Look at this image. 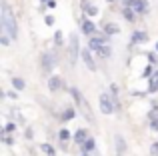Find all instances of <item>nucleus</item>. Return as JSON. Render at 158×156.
<instances>
[{
    "label": "nucleus",
    "instance_id": "b1692460",
    "mask_svg": "<svg viewBox=\"0 0 158 156\" xmlns=\"http://www.w3.org/2000/svg\"><path fill=\"white\" fill-rule=\"evenodd\" d=\"M104 30L108 32V34H116V32H118L120 28L116 26V24H106V28H104Z\"/></svg>",
    "mask_w": 158,
    "mask_h": 156
},
{
    "label": "nucleus",
    "instance_id": "2eb2a0df",
    "mask_svg": "<svg viewBox=\"0 0 158 156\" xmlns=\"http://www.w3.org/2000/svg\"><path fill=\"white\" fill-rule=\"evenodd\" d=\"M158 90V70L150 76V84H148V92H156Z\"/></svg>",
    "mask_w": 158,
    "mask_h": 156
},
{
    "label": "nucleus",
    "instance_id": "0eeeda50",
    "mask_svg": "<svg viewBox=\"0 0 158 156\" xmlns=\"http://www.w3.org/2000/svg\"><path fill=\"white\" fill-rule=\"evenodd\" d=\"M80 56H82V62L86 64V68H88V70H96V64H94V60H92L90 48H88V50H82V52H80Z\"/></svg>",
    "mask_w": 158,
    "mask_h": 156
},
{
    "label": "nucleus",
    "instance_id": "f3484780",
    "mask_svg": "<svg viewBox=\"0 0 158 156\" xmlns=\"http://www.w3.org/2000/svg\"><path fill=\"white\" fill-rule=\"evenodd\" d=\"M82 148H84V152H92V150L96 148V142H94V138H88V140L82 144Z\"/></svg>",
    "mask_w": 158,
    "mask_h": 156
},
{
    "label": "nucleus",
    "instance_id": "dca6fc26",
    "mask_svg": "<svg viewBox=\"0 0 158 156\" xmlns=\"http://www.w3.org/2000/svg\"><path fill=\"white\" fill-rule=\"evenodd\" d=\"M96 54H98V56H102V58H108L112 52H110V48H108L106 44H102V46H98V48H96Z\"/></svg>",
    "mask_w": 158,
    "mask_h": 156
},
{
    "label": "nucleus",
    "instance_id": "473e14b6",
    "mask_svg": "<svg viewBox=\"0 0 158 156\" xmlns=\"http://www.w3.org/2000/svg\"><path fill=\"white\" fill-rule=\"evenodd\" d=\"M92 156H100V154H98V152H94V154H92Z\"/></svg>",
    "mask_w": 158,
    "mask_h": 156
},
{
    "label": "nucleus",
    "instance_id": "a211bd4d",
    "mask_svg": "<svg viewBox=\"0 0 158 156\" xmlns=\"http://www.w3.org/2000/svg\"><path fill=\"white\" fill-rule=\"evenodd\" d=\"M134 14H136V12H134V10H132V8H128V6H124V10H122V16H124V18H126V20H128V22H132V20H134Z\"/></svg>",
    "mask_w": 158,
    "mask_h": 156
},
{
    "label": "nucleus",
    "instance_id": "9b49d317",
    "mask_svg": "<svg viewBox=\"0 0 158 156\" xmlns=\"http://www.w3.org/2000/svg\"><path fill=\"white\" fill-rule=\"evenodd\" d=\"M82 32L88 34V36H92L94 32H96V26H94L92 20H82Z\"/></svg>",
    "mask_w": 158,
    "mask_h": 156
},
{
    "label": "nucleus",
    "instance_id": "cd10ccee",
    "mask_svg": "<svg viewBox=\"0 0 158 156\" xmlns=\"http://www.w3.org/2000/svg\"><path fill=\"white\" fill-rule=\"evenodd\" d=\"M4 130H6V132H12V130H16V124H12V122H10V124H6V128H4Z\"/></svg>",
    "mask_w": 158,
    "mask_h": 156
},
{
    "label": "nucleus",
    "instance_id": "6ab92c4d",
    "mask_svg": "<svg viewBox=\"0 0 158 156\" xmlns=\"http://www.w3.org/2000/svg\"><path fill=\"white\" fill-rule=\"evenodd\" d=\"M12 84H14L16 90H24V86H26V84H24V80H22V78H18V76L12 78Z\"/></svg>",
    "mask_w": 158,
    "mask_h": 156
},
{
    "label": "nucleus",
    "instance_id": "bb28decb",
    "mask_svg": "<svg viewBox=\"0 0 158 156\" xmlns=\"http://www.w3.org/2000/svg\"><path fill=\"white\" fill-rule=\"evenodd\" d=\"M54 40H56V44H58V46L62 44V34H60V32H56V36H54Z\"/></svg>",
    "mask_w": 158,
    "mask_h": 156
},
{
    "label": "nucleus",
    "instance_id": "7ed1b4c3",
    "mask_svg": "<svg viewBox=\"0 0 158 156\" xmlns=\"http://www.w3.org/2000/svg\"><path fill=\"white\" fill-rule=\"evenodd\" d=\"M124 6L132 8L136 14H146L148 12V2L146 0H124Z\"/></svg>",
    "mask_w": 158,
    "mask_h": 156
},
{
    "label": "nucleus",
    "instance_id": "f257e3e1",
    "mask_svg": "<svg viewBox=\"0 0 158 156\" xmlns=\"http://www.w3.org/2000/svg\"><path fill=\"white\" fill-rule=\"evenodd\" d=\"M0 8H2V12H0V26H2V32L8 34L10 38H16V36H18V28H16V20H14V16H12V10H10L6 0L0 2Z\"/></svg>",
    "mask_w": 158,
    "mask_h": 156
},
{
    "label": "nucleus",
    "instance_id": "412c9836",
    "mask_svg": "<svg viewBox=\"0 0 158 156\" xmlns=\"http://www.w3.org/2000/svg\"><path fill=\"white\" fill-rule=\"evenodd\" d=\"M74 116H76L74 108H66V110H64V114H62V118H64V120H72Z\"/></svg>",
    "mask_w": 158,
    "mask_h": 156
},
{
    "label": "nucleus",
    "instance_id": "393cba45",
    "mask_svg": "<svg viewBox=\"0 0 158 156\" xmlns=\"http://www.w3.org/2000/svg\"><path fill=\"white\" fill-rule=\"evenodd\" d=\"M0 42H2V46H8V44H10V36L2 32V36H0Z\"/></svg>",
    "mask_w": 158,
    "mask_h": 156
},
{
    "label": "nucleus",
    "instance_id": "c756f323",
    "mask_svg": "<svg viewBox=\"0 0 158 156\" xmlns=\"http://www.w3.org/2000/svg\"><path fill=\"white\" fill-rule=\"evenodd\" d=\"M150 152H152V154H154V156H158V142H156V144H152V148H150Z\"/></svg>",
    "mask_w": 158,
    "mask_h": 156
},
{
    "label": "nucleus",
    "instance_id": "2f4dec72",
    "mask_svg": "<svg viewBox=\"0 0 158 156\" xmlns=\"http://www.w3.org/2000/svg\"><path fill=\"white\" fill-rule=\"evenodd\" d=\"M148 60H150V62H156V60H158V58H156V56H154V54H148Z\"/></svg>",
    "mask_w": 158,
    "mask_h": 156
},
{
    "label": "nucleus",
    "instance_id": "a878e982",
    "mask_svg": "<svg viewBox=\"0 0 158 156\" xmlns=\"http://www.w3.org/2000/svg\"><path fill=\"white\" fill-rule=\"evenodd\" d=\"M44 22H46V26H52V24H54V16H46Z\"/></svg>",
    "mask_w": 158,
    "mask_h": 156
},
{
    "label": "nucleus",
    "instance_id": "20e7f679",
    "mask_svg": "<svg viewBox=\"0 0 158 156\" xmlns=\"http://www.w3.org/2000/svg\"><path fill=\"white\" fill-rule=\"evenodd\" d=\"M68 58H70V64H76V60L80 58V52H78V36H76V34H72V36H70Z\"/></svg>",
    "mask_w": 158,
    "mask_h": 156
},
{
    "label": "nucleus",
    "instance_id": "aec40b11",
    "mask_svg": "<svg viewBox=\"0 0 158 156\" xmlns=\"http://www.w3.org/2000/svg\"><path fill=\"white\" fill-rule=\"evenodd\" d=\"M150 128H152V130H156V132H158V116H156V110H154V112L150 114Z\"/></svg>",
    "mask_w": 158,
    "mask_h": 156
},
{
    "label": "nucleus",
    "instance_id": "c9c22d12",
    "mask_svg": "<svg viewBox=\"0 0 158 156\" xmlns=\"http://www.w3.org/2000/svg\"><path fill=\"white\" fill-rule=\"evenodd\" d=\"M156 50H158V42H156Z\"/></svg>",
    "mask_w": 158,
    "mask_h": 156
},
{
    "label": "nucleus",
    "instance_id": "1a4fd4ad",
    "mask_svg": "<svg viewBox=\"0 0 158 156\" xmlns=\"http://www.w3.org/2000/svg\"><path fill=\"white\" fill-rule=\"evenodd\" d=\"M60 88H62V80L58 76H50V78H48V90H50V92H58Z\"/></svg>",
    "mask_w": 158,
    "mask_h": 156
},
{
    "label": "nucleus",
    "instance_id": "4468645a",
    "mask_svg": "<svg viewBox=\"0 0 158 156\" xmlns=\"http://www.w3.org/2000/svg\"><path fill=\"white\" fill-rule=\"evenodd\" d=\"M146 40H148V34H146V32H134V34H132V42H134V44L146 42Z\"/></svg>",
    "mask_w": 158,
    "mask_h": 156
},
{
    "label": "nucleus",
    "instance_id": "4be33fe9",
    "mask_svg": "<svg viewBox=\"0 0 158 156\" xmlns=\"http://www.w3.org/2000/svg\"><path fill=\"white\" fill-rule=\"evenodd\" d=\"M40 148H42V152L46 156H54V154H56V152H54V146H50V144H42Z\"/></svg>",
    "mask_w": 158,
    "mask_h": 156
},
{
    "label": "nucleus",
    "instance_id": "423d86ee",
    "mask_svg": "<svg viewBox=\"0 0 158 156\" xmlns=\"http://www.w3.org/2000/svg\"><path fill=\"white\" fill-rule=\"evenodd\" d=\"M100 112L102 114H112L114 112V104H112L110 94H102L100 96Z\"/></svg>",
    "mask_w": 158,
    "mask_h": 156
},
{
    "label": "nucleus",
    "instance_id": "39448f33",
    "mask_svg": "<svg viewBox=\"0 0 158 156\" xmlns=\"http://www.w3.org/2000/svg\"><path fill=\"white\" fill-rule=\"evenodd\" d=\"M40 62H42V68L46 72H50L54 66H56V54L54 52H44L42 58H40Z\"/></svg>",
    "mask_w": 158,
    "mask_h": 156
},
{
    "label": "nucleus",
    "instance_id": "f8f14e48",
    "mask_svg": "<svg viewBox=\"0 0 158 156\" xmlns=\"http://www.w3.org/2000/svg\"><path fill=\"white\" fill-rule=\"evenodd\" d=\"M86 140H88V132H86L84 128H80L76 134H74V142H78V144H84Z\"/></svg>",
    "mask_w": 158,
    "mask_h": 156
},
{
    "label": "nucleus",
    "instance_id": "e433bc0d",
    "mask_svg": "<svg viewBox=\"0 0 158 156\" xmlns=\"http://www.w3.org/2000/svg\"><path fill=\"white\" fill-rule=\"evenodd\" d=\"M108 2H114V0H108Z\"/></svg>",
    "mask_w": 158,
    "mask_h": 156
},
{
    "label": "nucleus",
    "instance_id": "f03ea898",
    "mask_svg": "<svg viewBox=\"0 0 158 156\" xmlns=\"http://www.w3.org/2000/svg\"><path fill=\"white\" fill-rule=\"evenodd\" d=\"M70 94H72L74 102H76V104L80 106V110L84 112V116L88 118L90 122H94V118H92V112H90V106H88V102L84 100V96L80 94V90H78V88H70Z\"/></svg>",
    "mask_w": 158,
    "mask_h": 156
},
{
    "label": "nucleus",
    "instance_id": "72a5a7b5",
    "mask_svg": "<svg viewBox=\"0 0 158 156\" xmlns=\"http://www.w3.org/2000/svg\"><path fill=\"white\" fill-rule=\"evenodd\" d=\"M82 156H88V152H84V154H82Z\"/></svg>",
    "mask_w": 158,
    "mask_h": 156
},
{
    "label": "nucleus",
    "instance_id": "f704fd0d",
    "mask_svg": "<svg viewBox=\"0 0 158 156\" xmlns=\"http://www.w3.org/2000/svg\"><path fill=\"white\" fill-rule=\"evenodd\" d=\"M42 2H50V0H42Z\"/></svg>",
    "mask_w": 158,
    "mask_h": 156
},
{
    "label": "nucleus",
    "instance_id": "c85d7f7f",
    "mask_svg": "<svg viewBox=\"0 0 158 156\" xmlns=\"http://www.w3.org/2000/svg\"><path fill=\"white\" fill-rule=\"evenodd\" d=\"M2 142H4V144H12V138H10V136H6V134H4V136H2Z\"/></svg>",
    "mask_w": 158,
    "mask_h": 156
},
{
    "label": "nucleus",
    "instance_id": "9d476101",
    "mask_svg": "<svg viewBox=\"0 0 158 156\" xmlns=\"http://www.w3.org/2000/svg\"><path fill=\"white\" fill-rule=\"evenodd\" d=\"M80 6L84 8V12H86L88 16H96V14H98V8L94 6L92 2H88V0H82V2H80Z\"/></svg>",
    "mask_w": 158,
    "mask_h": 156
},
{
    "label": "nucleus",
    "instance_id": "ddd939ff",
    "mask_svg": "<svg viewBox=\"0 0 158 156\" xmlns=\"http://www.w3.org/2000/svg\"><path fill=\"white\" fill-rule=\"evenodd\" d=\"M114 140H116V152H118V156H122L124 152H126V142H124L122 136H116Z\"/></svg>",
    "mask_w": 158,
    "mask_h": 156
},
{
    "label": "nucleus",
    "instance_id": "7c9ffc66",
    "mask_svg": "<svg viewBox=\"0 0 158 156\" xmlns=\"http://www.w3.org/2000/svg\"><path fill=\"white\" fill-rule=\"evenodd\" d=\"M144 76H152V68H150V66L144 68Z\"/></svg>",
    "mask_w": 158,
    "mask_h": 156
},
{
    "label": "nucleus",
    "instance_id": "5701e85b",
    "mask_svg": "<svg viewBox=\"0 0 158 156\" xmlns=\"http://www.w3.org/2000/svg\"><path fill=\"white\" fill-rule=\"evenodd\" d=\"M58 138H60V142H62V144H64V142H66V140H68V138H70V132H68V130H66V128H62L60 132H58Z\"/></svg>",
    "mask_w": 158,
    "mask_h": 156
},
{
    "label": "nucleus",
    "instance_id": "6e6552de",
    "mask_svg": "<svg viewBox=\"0 0 158 156\" xmlns=\"http://www.w3.org/2000/svg\"><path fill=\"white\" fill-rule=\"evenodd\" d=\"M102 44H106V36H90V40H88V48L90 50L96 52V48L102 46Z\"/></svg>",
    "mask_w": 158,
    "mask_h": 156
}]
</instances>
